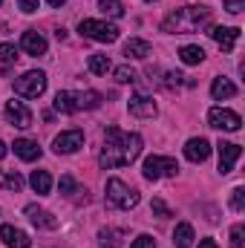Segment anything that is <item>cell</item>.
<instances>
[{
  "label": "cell",
  "mask_w": 245,
  "mask_h": 248,
  "mask_svg": "<svg viewBox=\"0 0 245 248\" xmlns=\"http://www.w3.org/2000/svg\"><path fill=\"white\" fill-rule=\"evenodd\" d=\"M141 136L138 133H124L119 127H107L104 133V147L98 153V165L104 170H113V168H124V165H133L138 156H141Z\"/></svg>",
  "instance_id": "6da1fadb"
},
{
  "label": "cell",
  "mask_w": 245,
  "mask_h": 248,
  "mask_svg": "<svg viewBox=\"0 0 245 248\" xmlns=\"http://www.w3.org/2000/svg\"><path fill=\"white\" fill-rule=\"evenodd\" d=\"M208 20H211V9L208 6H182V9L170 12L162 20V32H168V35H187V32H196L199 26H205Z\"/></svg>",
  "instance_id": "7a4b0ae2"
},
{
  "label": "cell",
  "mask_w": 245,
  "mask_h": 248,
  "mask_svg": "<svg viewBox=\"0 0 245 248\" xmlns=\"http://www.w3.org/2000/svg\"><path fill=\"white\" fill-rule=\"evenodd\" d=\"M141 202V196H138V190H133V187L122 182V179H107V205L110 208H122V211H130V208H136Z\"/></svg>",
  "instance_id": "3957f363"
},
{
  "label": "cell",
  "mask_w": 245,
  "mask_h": 248,
  "mask_svg": "<svg viewBox=\"0 0 245 248\" xmlns=\"http://www.w3.org/2000/svg\"><path fill=\"white\" fill-rule=\"evenodd\" d=\"M78 32H81L84 38H90V41H98V44H116V41H119V26H116V23H107V20H92V17H87V20H81Z\"/></svg>",
  "instance_id": "277c9868"
},
{
  "label": "cell",
  "mask_w": 245,
  "mask_h": 248,
  "mask_svg": "<svg viewBox=\"0 0 245 248\" xmlns=\"http://www.w3.org/2000/svg\"><path fill=\"white\" fill-rule=\"evenodd\" d=\"M15 93L23 98H41L46 93V75L41 69H29L20 78H15Z\"/></svg>",
  "instance_id": "5b68a950"
},
{
  "label": "cell",
  "mask_w": 245,
  "mask_h": 248,
  "mask_svg": "<svg viewBox=\"0 0 245 248\" xmlns=\"http://www.w3.org/2000/svg\"><path fill=\"white\" fill-rule=\"evenodd\" d=\"M141 173H144V179L156 182V179H162V176H176V173H179V165H176V159H170V156H147L144 165H141Z\"/></svg>",
  "instance_id": "8992f818"
},
{
  "label": "cell",
  "mask_w": 245,
  "mask_h": 248,
  "mask_svg": "<svg viewBox=\"0 0 245 248\" xmlns=\"http://www.w3.org/2000/svg\"><path fill=\"white\" fill-rule=\"evenodd\" d=\"M208 124L216 127V130L237 133V130L243 127V119H240V113H234V110H228V107H214V110L208 113Z\"/></svg>",
  "instance_id": "52a82bcc"
},
{
  "label": "cell",
  "mask_w": 245,
  "mask_h": 248,
  "mask_svg": "<svg viewBox=\"0 0 245 248\" xmlns=\"http://www.w3.org/2000/svg\"><path fill=\"white\" fill-rule=\"evenodd\" d=\"M81 147H84V130H63L61 136H55V141H52V150L58 156H69V153H75Z\"/></svg>",
  "instance_id": "ba28073f"
},
{
  "label": "cell",
  "mask_w": 245,
  "mask_h": 248,
  "mask_svg": "<svg viewBox=\"0 0 245 248\" xmlns=\"http://www.w3.org/2000/svg\"><path fill=\"white\" fill-rule=\"evenodd\" d=\"M3 116H6V122H9V124H15V127H20V130L32 127V113H29V107H26L23 101H17V98L6 101Z\"/></svg>",
  "instance_id": "9c48e42d"
},
{
  "label": "cell",
  "mask_w": 245,
  "mask_h": 248,
  "mask_svg": "<svg viewBox=\"0 0 245 248\" xmlns=\"http://www.w3.org/2000/svg\"><path fill=\"white\" fill-rule=\"evenodd\" d=\"M216 153H219V173L225 176V173H231V170H234L237 159L243 156V147H240V144H234V141H219V144H216Z\"/></svg>",
  "instance_id": "30bf717a"
},
{
  "label": "cell",
  "mask_w": 245,
  "mask_h": 248,
  "mask_svg": "<svg viewBox=\"0 0 245 248\" xmlns=\"http://www.w3.org/2000/svg\"><path fill=\"white\" fill-rule=\"evenodd\" d=\"M127 110H130V116H136V119H156V113H159L156 101L147 98V95H133V98L127 101Z\"/></svg>",
  "instance_id": "8fae6325"
},
{
  "label": "cell",
  "mask_w": 245,
  "mask_h": 248,
  "mask_svg": "<svg viewBox=\"0 0 245 248\" xmlns=\"http://www.w3.org/2000/svg\"><path fill=\"white\" fill-rule=\"evenodd\" d=\"M46 38L38 32V29H26L23 35H20V49L26 52V55H44L46 52Z\"/></svg>",
  "instance_id": "7c38bea8"
},
{
  "label": "cell",
  "mask_w": 245,
  "mask_h": 248,
  "mask_svg": "<svg viewBox=\"0 0 245 248\" xmlns=\"http://www.w3.org/2000/svg\"><path fill=\"white\" fill-rule=\"evenodd\" d=\"M184 156H187V162L202 165V162L211 156V141H208V139H202V136L187 139V144H184Z\"/></svg>",
  "instance_id": "4fadbf2b"
},
{
  "label": "cell",
  "mask_w": 245,
  "mask_h": 248,
  "mask_svg": "<svg viewBox=\"0 0 245 248\" xmlns=\"http://www.w3.org/2000/svg\"><path fill=\"white\" fill-rule=\"evenodd\" d=\"M211 38L219 44L222 52H231L237 46V41H240V29L237 26H214L211 29Z\"/></svg>",
  "instance_id": "5bb4252c"
},
{
  "label": "cell",
  "mask_w": 245,
  "mask_h": 248,
  "mask_svg": "<svg viewBox=\"0 0 245 248\" xmlns=\"http://www.w3.org/2000/svg\"><path fill=\"white\" fill-rule=\"evenodd\" d=\"M0 240H3L6 248H29L32 246L29 234L20 231V228H15V225H0Z\"/></svg>",
  "instance_id": "9a60e30c"
},
{
  "label": "cell",
  "mask_w": 245,
  "mask_h": 248,
  "mask_svg": "<svg viewBox=\"0 0 245 248\" xmlns=\"http://www.w3.org/2000/svg\"><path fill=\"white\" fill-rule=\"evenodd\" d=\"M26 217H29V222H32L35 228H46V231H55V228H58V219H55L49 211L38 208V205H26Z\"/></svg>",
  "instance_id": "2e32d148"
},
{
  "label": "cell",
  "mask_w": 245,
  "mask_h": 248,
  "mask_svg": "<svg viewBox=\"0 0 245 248\" xmlns=\"http://www.w3.org/2000/svg\"><path fill=\"white\" fill-rule=\"evenodd\" d=\"M211 95H214V101H225V98H234V95H237V84H234L231 78L219 75V78H214V84H211Z\"/></svg>",
  "instance_id": "e0dca14e"
},
{
  "label": "cell",
  "mask_w": 245,
  "mask_h": 248,
  "mask_svg": "<svg viewBox=\"0 0 245 248\" xmlns=\"http://www.w3.org/2000/svg\"><path fill=\"white\" fill-rule=\"evenodd\" d=\"M55 110L63 113V116L78 113V110H81V104H78V93H72V90H61V93L55 95Z\"/></svg>",
  "instance_id": "ac0fdd59"
},
{
  "label": "cell",
  "mask_w": 245,
  "mask_h": 248,
  "mask_svg": "<svg viewBox=\"0 0 245 248\" xmlns=\"http://www.w3.org/2000/svg\"><path fill=\"white\" fill-rule=\"evenodd\" d=\"M12 147H15V156L23 159V162H35V159H41V147H38V141H32V139H17Z\"/></svg>",
  "instance_id": "d6986e66"
},
{
  "label": "cell",
  "mask_w": 245,
  "mask_h": 248,
  "mask_svg": "<svg viewBox=\"0 0 245 248\" xmlns=\"http://www.w3.org/2000/svg\"><path fill=\"white\" fill-rule=\"evenodd\" d=\"M147 55H150V44H147V41L130 38V41L124 44V58H127V61H130V58H133V61H144Z\"/></svg>",
  "instance_id": "ffe728a7"
},
{
  "label": "cell",
  "mask_w": 245,
  "mask_h": 248,
  "mask_svg": "<svg viewBox=\"0 0 245 248\" xmlns=\"http://www.w3.org/2000/svg\"><path fill=\"white\" fill-rule=\"evenodd\" d=\"M29 185H32V190H35L38 196H46V193L52 190V176H49L46 170H32Z\"/></svg>",
  "instance_id": "44dd1931"
},
{
  "label": "cell",
  "mask_w": 245,
  "mask_h": 248,
  "mask_svg": "<svg viewBox=\"0 0 245 248\" xmlns=\"http://www.w3.org/2000/svg\"><path fill=\"white\" fill-rule=\"evenodd\" d=\"M193 240H196V237H193V225H190V222H179L176 231H173V246L176 248H190Z\"/></svg>",
  "instance_id": "7402d4cb"
},
{
  "label": "cell",
  "mask_w": 245,
  "mask_h": 248,
  "mask_svg": "<svg viewBox=\"0 0 245 248\" xmlns=\"http://www.w3.org/2000/svg\"><path fill=\"white\" fill-rule=\"evenodd\" d=\"M179 58H182V63H187V66H196V63L205 61V49L196 46V44H184L182 49H179Z\"/></svg>",
  "instance_id": "603a6c76"
},
{
  "label": "cell",
  "mask_w": 245,
  "mask_h": 248,
  "mask_svg": "<svg viewBox=\"0 0 245 248\" xmlns=\"http://www.w3.org/2000/svg\"><path fill=\"white\" fill-rule=\"evenodd\" d=\"M124 234L122 228H104L101 234H98V243H101V248H119L124 243Z\"/></svg>",
  "instance_id": "cb8c5ba5"
},
{
  "label": "cell",
  "mask_w": 245,
  "mask_h": 248,
  "mask_svg": "<svg viewBox=\"0 0 245 248\" xmlns=\"http://www.w3.org/2000/svg\"><path fill=\"white\" fill-rule=\"evenodd\" d=\"M78 104H81V110H98L101 107V93L84 90V93H78Z\"/></svg>",
  "instance_id": "d4e9b609"
},
{
  "label": "cell",
  "mask_w": 245,
  "mask_h": 248,
  "mask_svg": "<svg viewBox=\"0 0 245 248\" xmlns=\"http://www.w3.org/2000/svg\"><path fill=\"white\" fill-rule=\"evenodd\" d=\"M87 66H90V72H92V75H107V72L113 69V63H110L107 55H90Z\"/></svg>",
  "instance_id": "484cf974"
},
{
  "label": "cell",
  "mask_w": 245,
  "mask_h": 248,
  "mask_svg": "<svg viewBox=\"0 0 245 248\" xmlns=\"http://www.w3.org/2000/svg\"><path fill=\"white\" fill-rule=\"evenodd\" d=\"M98 9L110 17H124V6L122 0H98Z\"/></svg>",
  "instance_id": "4316f807"
},
{
  "label": "cell",
  "mask_w": 245,
  "mask_h": 248,
  "mask_svg": "<svg viewBox=\"0 0 245 248\" xmlns=\"http://www.w3.org/2000/svg\"><path fill=\"white\" fill-rule=\"evenodd\" d=\"M3 187H6V190H15V193H17V190L23 187V176H20L17 170H9V173L3 176Z\"/></svg>",
  "instance_id": "83f0119b"
},
{
  "label": "cell",
  "mask_w": 245,
  "mask_h": 248,
  "mask_svg": "<svg viewBox=\"0 0 245 248\" xmlns=\"http://www.w3.org/2000/svg\"><path fill=\"white\" fill-rule=\"evenodd\" d=\"M231 208L234 211H245V187H234L231 190Z\"/></svg>",
  "instance_id": "f1b7e54d"
},
{
  "label": "cell",
  "mask_w": 245,
  "mask_h": 248,
  "mask_svg": "<svg viewBox=\"0 0 245 248\" xmlns=\"http://www.w3.org/2000/svg\"><path fill=\"white\" fill-rule=\"evenodd\" d=\"M243 237H245V225H243V222H237V225L231 228V248H245L243 246Z\"/></svg>",
  "instance_id": "f546056e"
},
{
  "label": "cell",
  "mask_w": 245,
  "mask_h": 248,
  "mask_svg": "<svg viewBox=\"0 0 245 248\" xmlns=\"http://www.w3.org/2000/svg\"><path fill=\"white\" fill-rule=\"evenodd\" d=\"M116 81H119V84H133V81H136V72H133L130 66H119V69H116Z\"/></svg>",
  "instance_id": "4dcf8cb0"
},
{
  "label": "cell",
  "mask_w": 245,
  "mask_h": 248,
  "mask_svg": "<svg viewBox=\"0 0 245 248\" xmlns=\"http://www.w3.org/2000/svg\"><path fill=\"white\" fill-rule=\"evenodd\" d=\"M63 196H72V193H78V185H75V179L72 176H61V182H58Z\"/></svg>",
  "instance_id": "1f68e13d"
},
{
  "label": "cell",
  "mask_w": 245,
  "mask_h": 248,
  "mask_svg": "<svg viewBox=\"0 0 245 248\" xmlns=\"http://www.w3.org/2000/svg\"><path fill=\"white\" fill-rule=\"evenodd\" d=\"M0 61L9 63V61H17V49L12 44H0Z\"/></svg>",
  "instance_id": "d6a6232c"
},
{
  "label": "cell",
  "mask_w": 245,
  "mask_h": 248,
  "mask_svg": "<svg viewBox=\"0 0 245 248\" xmlns=\"http://www.w3.org/2000/svg\"><path fill=\"white\" fill-rule=\"evenodd\" d=\"M130 248H156V240L150 237V234H141V237H136L133 240V246Z\"/></svg>",
  "instance_id": "836d02e7"
},
{
  "label": "cell",
  "mask_w": 245,
  "mask_h": 248,
  "mask_svg": "<svg viewBox=\"0 0 245 248\" xmlns=\"http://www.w3.org/2000/svg\"><path fill=\"white\" fill-rule=\"evenodd\" d=\"M153 214H159V217H173V211H170L162 199H153Z\"/></svg>",
  "instance_id": "e575fe53"
},
{
  "label": "cell",
  "mask_w": 245,
  "mask_h": 248,
  "mask_svg": "<svg viewBox=\"0 0 245 248\" xmlns=\"http://www.w3.org/2000/svg\"><path fill=\"white\" fill-rule=\"evenodd\" d=\"M17 6H20L23 15H32V12L38 9V0H17Z\"/></svg>",
  "instance_id": "d590c367"
},
{
  "label": "cell",
  "mask_w": 245,
  "mask_h": 248,
  "mask_svg": "<svg viewBox=\"0 0 245 248\" xmlns=\"http://www.w3.org/2000/svg\"><path fill=\"white\" fill-rule=\"evenodd\" d=\"M225 9H228L231 15H240V12L245 9V3L243 0H225Z\"/></svg>",
  "instance_id": "8d00e7d4"
},
{
  "label": "cell",
  "mask_w": 245,
  "mask_h": 248,
  "mask_svg": "<svg viewBox=\"0 0 245 248\" xmlns=\"http://www.w3.org/2000/svg\"><path fill=\"white\" fill-rule=\"evenodd\" d=\"M182 72H168V81H165V87H179L182 84Z\"/></svg>",
  "instance_id": "74e56055"
},
{
  "label": "cell",
  "mask_w": 245,
  "mask_h": 248,
  "mask_svg": "<svg viewBox=\"0 0 245 248\" xmlns=\"http://www.w3.org/2000/svg\"><path fill=\"white\" fill-rule=\"evenodd\" d=\"M199 248H219V246H216L214 240H202V243H199Z\"/></svg>",
  "instance_id": "f35d334b"
},
{
  "label": "cell",
  "mask_w": 245,
  "mask_h": 248,
  "mask_svg": "<svg viewBox=\"0 0 245 248\" xmlns=\"http://www.w3.org/2000/svg\"><path fill=\"white\" fill-rule=\"evenodd\" d=\"M6 153H9V147H6V144H3V141H0V159H3V156H6Z\"/></svg>",
  "instance_id": "ab89813d"
},
{
  "label": "cell",
  "mask_w": 245,
  "mask_h": 248,
  "mask_svg": "<svg viewBox=\"0 0 245 248\" xmlns=\"http://www.w3.org/2000/svg\"><path fill=\"white\" fill-rule=\"evenodd\" d=\"M46 3H49V6H63L66 0H46Z\"/></svg>",
  "instance_id": "60d3db41"
},
{
  "label": "cell",
  "mask_w": 245,
  "mask_h": 248,
  "mask_svg": "<svg viewBox=\"0 0 245 248\" xmlns=\"http://www.w3.org/2000/svg\"><path fill=\"white\" fill-rule=\"evenodd\" d=\"M147 3H153V0H147Z\"/></svg>",
  "instance_id": "b9f144b4"
},
{
  "label": "cell",
  "mask_w": 245,
  "mask_h": 248,
  "mask_svg": "<svg viewBox=\"0 0 245 248\" xmlns=\"http://www.w3.org/2000/svg\"><path fill=\"white\" fill-rule=\"evenodd\" d=\"M0 3H3V0H0Z\"/></svg>",
  "instance_id": "7bdbcfd3"
}]
</instances>
